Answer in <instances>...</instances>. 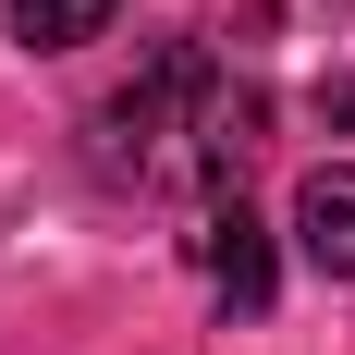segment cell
<instances>
[{"mask_svg": "<svg viewBox=\"0 0 355 355\" xmlns=\"http://www.w3.org/2000/svg\"><path fill=\"white\" fill-rule=\"evenodd\" d=\"M257 135H270V98H257L245 73H220L196 37H172V49H147V73L123 98H98L86 159L110 184H209L220 196V184L245 172Z\"/></svg>", "mask_w": 355, "mask_h": 355, "instance_id": "obj_1", "label": "cell"}, {"mask_svg": "<svg viewBox=\"0 0 355 355\" xmlns=\"http://www.w3.org/2000/svg\"><path fill=\"white\" fill-rule=\"evenodd\" d=\"M196 282H209L233 319H270L282 257H270V220H257L245 196H209V209H196Z\"/></svg>", "mask_w": 355, "mask_h": 355, "instance_id": "obj_2", "label": "cell"}, {"mask_svg": "<svg viewBox=\"0 0 355 355\" xmlns=\"http://www.w3.org/2000/svg\"><path fill=\"white\" fill-rule=\"evenodd\" d=\"M294 257L319 282H355V159H319L294 184Z\"/></svg>", "mask_w": 355, "mask_h": 355, "instance_id": "obj_3", "label": "cell"}, {"mask_svg": "<svg viewBox=\"0 0 355 355\" xmlns=\"http://www.w3.org/2000/svg\"><path fill=\"white\" fill-rule=\"evenodd\" d=\"M0 12H12V37H25V49H86V37L123 25V0H0Z\"/></svg>", "mask_w": 355, "mask_h": 355, "instance_id": "obj_4", "label": "cell"}]
</instances>
